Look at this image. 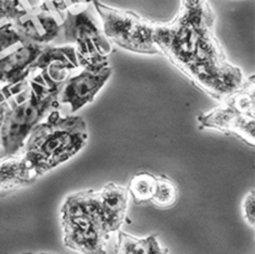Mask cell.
I'll return each mask as SVG.
<instances>
[{"label":"cell","instance_id":"18","mask_svg":"<svg viewBox=\"0 0 255 254\" xmlns=\"http://www.w3.org/2000/svg\"><path fill=\"white\" fill-rule=\"evenodd\" d=\"M17 43H20V37L11 21H8L0 27V53Z\"/></svg>","mask_w":255,"mask_h":254},{"label":"cell","instance_id":"11","mask_svg":"<svg viewBox=\"0 0 255 254\" xmlns=\"http://www.w3.org/2000/svg\"><path fill=\"white\" fill-rule=\"evenodd\" d=\"M11 22L19 35L21 45L36 44L44 46L61 33V25L54 17V12L43 2L37 7L29 8L25 16Z\"/></svg>","mask_w":255,"mask_h":254},{"label":"cell","instance_id":"6","mask_svg":"<svg viewBox=\"0 0 255 254\" xmlns=\"http://www.w3.org/2000/svg\"><path fill=\"white\" fill-rule=\"evenodd\" d=\"M64 42L75 44L77 61L83 67L109 65L112 47L103 31L95 24L89 9L80 12L66 11L61 24Z\"/></svg>","mask_w":255,"mask_h":254},{"label":"cell","instance_id":"2","mask_svg":"<svg viewBox=\"0 0 255 254\" xmlns=\"http://www.w3.org/2000/svg\"><path fill=\"white\" fill-rule=\"evenodd\" d=\"M28 83L26 98H16V101L7 103L3 111L0 127V159L16 156L24 148L31 130L60 106L58 95L63 84L49 89L31 80Z\"/></svg>","mask_w":255,"mask_h":254},{"label":"cell","instance_id":"17","mask_svg":"<svg viewBox=\"0 0 255 254\" xmlns=\"http://www.w3.org/2000/svg\"><path fill=\"white\" fill-rule=\"evenodd\" d=\"M28 9L21 0H0V20H16L25 16Z\"/></svg>","mask_w":255,"mask_h":254},{"label":"cell","instance_id":"7","mask_svg":"<svg viewBox=\"0 0 255 254\" xmlns=\"http://www.w3.org/2000/svg\"><path fill=\"white\" fill-rule=\"evenodd\" d=\"M180 71L197 88L218 101L234 93L244 83L242 71L226 57L188 64Z\"/></svg>","mask_w":255,"mask_h":254},{"label":"cell","instance_id":"12","mask_svg":"<svg viewBox=\"0 0 255 254\" xmlns=\"http://www.w3.org/2000/svg\"><path fill=\"white\" fill-rule=\"evenodd\" d=\"M128 190L124 186L109 183L98 192L100 212L109 233L119 231L126 221Z\"/></svg>","mask_w":255,"mask_h":254},{"label":"cell","instance_id":"1","mask_svg":"<svg viewBox=\"0 0 255 254\" xmlns=\"http://www.w3.org/2000/svg\"><path fill=\"white\" fill-rule=\"evenodd\" d=\"M88 139L83 118L63 117L54 110L31 130L22 148V157L39 177L74 157L84 148Z\"/></svg>","mask_w":255,"mask_h":254},{"label":"cell","instance_id":"24","mask_svg":"<svg viewBox=\"0 0 255 254\" xmlns=\"http://www.w3.org/2000/svg\"><path fill=\"white\" fill-rule=\"evenodd\" d=\"M22 254H31V253H22Z\"/></svg>","mask_w":255,"mask_h":254},{"label":"cell","instance_id":"15","mask_svg":"<svg viewBox=\"0 0 255 254\" xmlns=\"http://www.w3.org/2000/svg\"><path fill=\"white\" fill-rule=\"evenodd\" d=\"M154 186H156V176L148 171H140L132 177L127 190L135 204H142L151 202Z\"/></svg>","mask_w":255,"mask_h":254},{"label":"cell","instance_id":"23","mask_svg":"<svg viewBox=\"0 0 255 254\" xmlns=\"http://www.w3.org/2000/svg\"><path fill=\"white\" fill-rule=\"evenodd\" d=\"M39 254H53V253H39Z\"/></svg>","mask_w":255,"mask_h":254},{"label":"cell","instance_id":"16","mask_svg":"<svg viewBox=\"0 0 255 254\" xmlns=\"http://www.w3.org/2000/svg\"><path fill=\"white\" fill-rule=\"evenodd\" d=\"M178 199V186L166 175L156 176V186L151 202L158 207L174 206Z\"/></svg>","mask_w":255,"mask_h":254},{"label":"cell","instance_id":"9","mask_svg":"<svg viewBox=\"0 0 255 254\" xmlns=\"http://www.w3.org/2000/svg\"><path fill=\"white\" fill-rule=\"evenodd\" d=\"M79 66L74 46H44L42 53L30 67V74L37 71L39 73L30 80L53 89L65 82L68 79V72Z\"/></svg>","mask_w":255,"mask_h":254},{"label":"cell","instance_id":"13","mask_svg":"<svg viewBox=\"0 0 255 254\" xmlns=\"http://www.w3.org/2000/svg\"><path fill=\"white\" fill-rule=\"evenodd\" d=\"M37 178L22 156L0 159V192L30 185Z\"/></svg>","mask_w":255,"mask_h":254},{"label":"cell","instance_id":"4","mask_svg":"<svg viewBox=\"0 0 255 254\" xmlns=\"http://www.w3.org/2000/svg\"><path fill=\"white\" fill-rule=\"evenodd\" d=\"M215 109L198 117L199 128L215 129L226 134H234L249 146L255 142V94L254 75L232 93Z\"/></svg>","mask_w":255,"mask_h":254},{"label":"cell","instance_id":"5","mask_svg":"<svg viewBox=\"0 0 255 254\" xmlns=\"http://www.w3.org/2000/svg\"><path fill=\"white\" fill-rule=\"evenodd\" d=\"M103 24L108 39L127 51L139 54H159L153 43V21L133 11L107 6L99 0L93 1Z\"/></svg>","mask_w":255,"mask_h":254},{"label":"cell","instance_id":"10","mask_svg":"<svg viewBox=\"0 0 255 254\" xmlns=\"http://www.w3.org/2000/svg\"><path fill=\"white\" fill-rule=\"evenodd\" d=\"M43 47L36 44L21 45L9 55L0 58V91L7 100L22 89L30 74V67Z\"/></svg>","mask_w":255,"mask_h":254},{"label":"cell","instance_id":"20","mask_svg":"<svg viewBox=\"0 0 255 254\" xmlns=\"http://www.w3.org/2000/svg\"><path fill=\"white\" fill-rule=\"evenodd\" d=\"M242 210H243V216L245 221L254 228L255 224V193L254 190H251L247 197L244 198L242 204Z\"/></svg>","mask_w":255,"mask_h":254},{"label":"cell","instance_id":"22","mask_svg":"<svg viewBox=\"0 0 255 254\" xmlns=\"http://www.w3.org/2000/svg\"><path fill=\"white\" fill-rule=\"evenodd\" d=\"M94 1V0H84V2L85 3H89V2H93Z\"/></svg>","mask_w":255,"mask_h":254},{"label":"cell","instance_id":"3","mask_svg":"<svg viewBox=\"0 0 255 254\" xmlns=\"http://www.w3.org/2000/svg\"><path fill=\"white\" fill-rule=\"evenodd\" d=\"M63 242L81 254H107L109 233L93 189L68 195L61 207Z\"/></svg>","mask_w":255,"mask_h":254},{"label":"cell","instance_id":"21","mask_svg":"<svg viewBox=\"0 0 255 254\" xmlns=\"http://www.w3.org/2000/svg\"><path fill=\"white\" fill-rule=\"evenodd\" d=\"M7 99L4 97L3 93L0 91V127H1V122H2V117H3V111L6 109L7 106Z\"/></svg>","mask_w":255,"mask_h":254},{"label":"cell","instance_id":"8","mask_svg":"<svg viewBox=\"0 0 255 254\" xmlns=\"http://www.w3.org/2000/svg\"><path fill=\"white\" fill-rule=\"evenodd\" d=\"M83 71L63 83L58 102L68 104L71 112H76L86 104L92 103L97 94L112 75L110 66L83 67Z\"/></svg>","mask_w":255,"mask_h":254},{"label":"cell","instance_id":"14","mask_svg":"<svg viewBox=\"0 0 255 254\" xmlns=\"http://www.w3.org/2000/svg\"><path fill=\"white\" fill-rule=\"evenodd\" d=\"M116 252L118 254H169V250L158 242L156 235L140 239L120 230L118 231Z\"/></svg>","mask_w":255,"mask_h":254},{"label":"cell","instance_id":"19","mask_svg":"<svg viewBox=\"0 0 255 254\" xmlns=\"http://www.w3.org/2000/svg\"><path fill=\"white\" fill-rule=\"evenodd\" d=\"M84 2V0H43V3L47 6L48 9H51L53 12H56L60 15L63 19V12L70 10V8L74 4Z\"/></svg>","mask_w":255,"mask_h":254}]
</instances>
